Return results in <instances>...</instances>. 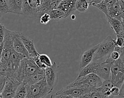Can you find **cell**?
<instances>
[{
	"label": "cell",
	"mask_w": 124,
	"mask_h": 98,
	"mask_svg": "<svg viewBox=\"0 0 124 98\" xmlns=\"http://www.w3.org/2000/svg\"><path fill=\"white\" fill-rule=\"evenodd\" d=\"M32 59L33 60V61H34V62L35 63V64H36V65L39 68H40V69H41L42 70H45L47 67L45 65H44L43 63L41 62V61H40V60L39 59L38 56L36 57L33 58Z\"/></svg>",
	"instance_id": "f1b7e54d"
},
{
	"label": "cell",
	"mask_w": 124,
	"mask_h": 98,
	"mask_svg": "<svg viewBox=\"0 0 124 98\" xmlns=\"http://www.w3.org/2000/svg\"><path fill=\"white\" fill-rule=\"evenodd\" d=\"M111 95L114 97L119 96L120 94V88L116 86H113L110 89Z\"/></svg>",
	"instance_id": "f546056e"
},
{
	"label": "cell",
	"mask_w": 124,
	"mask_h": 98,
	"mask_svg": "<svg viewBox=\"0 0 124 98\" xmlns=\"http://www.w3.org/2000/svg\"><path fill=\"white\" fill-rule=\"evenodd\" d=\"M90 4L87 0H77L75 3L76 10L80 12H84L89 9Z\"/></svg>",
	"instance_id": "7402d4cb"
},
{
	"label": "cell",
	"mask_w": 124,
	"mask_h": 98,
	"mask_svg": "<svg viewBox=\"0 0 124 98\" xmlns=\"http://www.w3.org/2000/svg\"><path fill=\"white\" fill-rule=\"evenodd\" d=\"M41 4V0H24L22 15L30 18H40Z\"/></svg>",
	"instance_id": "5b68a950"
},
{
	"label": "cell",
	"mask_w": 124,
	"mask_h": 98,
	"mask_svg": "<svg viewBox=\"0 0 124 98\" xmlns=\"http://www.w3.org/2000/svg\"><path fill=\"white\" fill-rule=\"evenodd\" d=\"M40 21L42 24L46 25L51 21V18L48 12H46L43 14L40 17Z\"/></svg>",
	"instance_id": "4316f807"
},
{
	"label": "cell",
	"mask_w": 124,
	"mask_h": 98,
	"mask_svg": "<svg viewBox=\"0 0 124 98\" xmlns=\"http://www.w3.org/2000/svg\"><path fill=\"white\" fill-rule=\"evenodd\" d=\"M104 0H91L90 2V5H92V6H94L95 4L102 1H103Z\"/></svg>",
	"instance_id": "8d00e7d4"
},
{
	"label": "cell",
	"mask_w": 124,
	"mask_h": 98,
	"mask_svg": "<svg viewBox=\"0 0 124 98\" xmlns=\"http://www.w3.org/2000/svg\"><path fill=\"white\" fill-rule=\"evenodd\" d=\"M27 95V85L21 83L18 86L14 97V98H25Z\"/></svg>",
	"instance_id": "44dd1931"
},
{
	"label": "cell",
	"mask_w": 124,
	"mask_h": 98,
	"mask_svg": "<svg viewBox=\"0 0 124 98\" xmlns=\"http://www.w3.org/2000/svg\"><path fill=\"white\" fill-rule=\"evenodd\" d=\"M5 27L3 25V24L0 22V43H2L3 42Z\"/></svg>",
	"instance_id": "1f68e13d"
},
{
	"label": "cell",
	"mask_w": 124,
	"mask_h": 98,
	"mask_svg": "<svg viewBox=\"0 0 124 98\" xmlns=\"http://www.w3.org/2000/svg\"><path fill=\"white\" fill-rule=\"evenodd\" d=\"M75 3L76 2L72 0H62L57 8L62 10L67 17L76 10Z\"/></svg>",
	"instance_id": "2e32d148"
},
{
	"label": "cell",
	"mask_w": 124,
	"mask_h": 98,
	"mask_svg": "<svg viewBox=\"0 0 124 98\" xmlns=\"http://www.w3.org/2000/svg\"><path fill=\"white\" fill-rule=\"evenodd\" d=\"M107 21L117 35L120 34L123 29V24L119 20L108 16H106Z\"/></svg>",
	"instance_id": "e0dca14e"
},
{
	"label": "cell",
	"mask_w": 124,
	"mask_h": 98,
	"mask_svg": "<svg viewBox=\"0 0 124 98\" xmlns=\"http://www.w3.org/2000/svg\"><path fill=\"white\" fill-rule=\"evenodd\" d=\"M124 73V64L120 59L115 61L112 64L110 67L111 80H112L119 72Z\"/></svg>",
	"instance_id": "d6986e66"
},
{
	"label": "cell",
	"mask_w": 124,
	"mask_h": 98,
	"mask_svg": "<svg viewBox=\"0 0 124 98\" xmlns=\"http://www.w3.org/2000/svg\"><path fill=\"white\" fill-rule=\"evenodd\" d=\"M115 40L110 36H108L102 42L99 43L93 61L100 60L104 61L108 58L114 49Z\"/></svg>",
	"instance_id": "7a4b0ae2"
},
{
	"label": "cell",
	"mask_w": 124,
	"mask_h": 98,
	"mask_svg": "<svg viewBox=\"0 0 124 98\" xmlns=\"http://www.w3.org/2000/svg\"><path fill=\"white\" fill-rule=\"evenodd\" d=\"M120 59H121L122 62L124 64V47L122 48L121 50L120 51Z\"/></svg>",
	"instance_id": "d590c367"
},
{
	"label": "cell",
	"mask_w": 124,
	"mask_h": 98,
	"mask_svg": "<svg viewBox=\"0 0 124 98\" xmlns=\"http://www.w3.org/2000/svg\"><path fill=\"white\" fill-rule=\"evenodd\" d=\"M123 93H124V81L120 88V94H122Z\"/></svg>",
	"instance_id": "f35d334b"
},
{
	"label": "cell",
	"mask_w": 124,
	"mask_h": 98,
	"mask_svg": "<svg viewBox=\"0 0 124 98\" xmlns=\"http://www.w3.org/2000/svg\"><path fill=\"white\" fill-rule=\"evenodd\" d=\"M73 0V1H75V2H76V1H77V0Z\"/></svg>",
	"instance_id": "60d3db41"
},
{
	"label": "cell",
	"mask_w": 124,
	"mask_h": 98,
	"mask_svg": "<svg viewBox=\"0 0 124 98\" xmlns=\"http://www.w3.org/2000/svg\"><path fill=\"white\" fill-rule=\"evenodd\" d=\"M113 61H116L120 59V53L115 50H114L110 54L109 56Z\"/></svg>",
	"instance_id": "d6a6232c"
},
{
	"label": "cell",
	"mask_w": 124,
	"mask_h": 98,
	"mask_svg": "<svg viewBox=\"0 0 124 98\" xmlns=\"http://www.w3.org/2000/svg\"><path fill=\"white\" fill-rule=\"evenodd\" d=\"M20 83L14 76L6 77L5 83L1 96L2 98H14Z\"/></svg>",
	"instance_id": "ba28073f"
},
{
	"label": "cell",
	"mask_w": 124,
	"mask_h": 98,
	"mask_svg": "<svg viewBox=\"0 0 124 98\" xmlns=\"http://www.w3.org/2000/svg\"><path fill=\"white\" fill-rule=\"evenodd\" d=\"M111 81L114 86H116L121 88L124 81V73L121 72H119Z\"/></svg>",
	"instance_id": "cb8c5ba5"
},
{
	"label": "cell",
	"mask_w": 124,
	"mask_h": 98,
	"mask_svg": "<svg viewBox=\"0 0 124 98\" xmlns=\"http://www.w3.org/2000/svg\"><path fill=\"white\" fill-rule=\"evenodd\" d=\"M47 12L50 16L51 21H56L66 18V15L64 12L59 8L52 9Z\"/></svg>",
	"instance_id": "ffe728a7"
},
{
	"label": "cell",
	"mask_w": 124,
	"mask_h": 98,
	"mask_svg": "<svg viewBox=\"0 0 124 98\" xmlns=\"http://www.w3.org/2000/svg\"><path fill=\"white\" fill-rule=\"evenodd\" d=\"M59 66L53 62L51 66L47 67L44 70L45 77L49 88L52 91L57 85L58 79Z\"/></svg>",
	"instance_id": "30bf717a"
},
{
	"label": "cell",
	"mask_w": 124,
	"mask_h": 98,
	"mask_svg": "<svg viewBox=\"0 0 124 98\" xmlns=\"http://www.w3.org/2000/svg\"><path fill=\"white\" fill-rule=\"evenodd\" d=\"M115 46L118 47H124V38L120 36H117L116 39L115 40Z\"/></svg>",
	"instance_id": "83f0119b"
},
{
	"label": "cell",
	"mask_w": 124,
	"mask_h": 98,
	"mask_svg": "<svg viewBox=\"0 0 124 98\" xmlns=\"http://www.w3.org/2000/svg\"><path fill=\"white\" fill-rule=\"evenodd\" d=\"M114 61L109 57L104 61L98 63L94 74L99 76L103 81L111 80L110 67Z\"/></svg>",
	"instance_id": "9c48e42d"
},
{
	"label": "cell",
	"mask_w": 124,
	"mask_h": 98,
	"mask_svg": "<svg viewBox=\"0 0 124 98\" xmlns=\"http://www.w3.org/2000/svg\"><path fill=\"white\" fill-rule=\"evenodd\" d=\"M119 3L121 11V22L124 24V1L123 0H119Z\"/></svg>",
	"instance_id": "4dcf8cb0"
},
{
	"label": "cell",
	"mask_w": 124,
	"mask_h": 98,
	"mask_svg": "<svg viewBox=\"0 0 124 98\" xmlns=\"http://www.w3.org/2000/svg\"><path fill=\"white\" fill-rule=\"evenodd\" d=\"M94 89L85 86H77L69 87L65 86L57 91L56 94H63L70 96L73 98H78L89 93Z\"/></svg>",
	"instance_id": "52a82bcc"
},
{
	"label": "cell",
	"mask_w": 124,
	"mask_h": 98,
	"mask_svg": "<svg viewBox=\"0 0 124 98\" xmlns=\"http://www.w3.org/2000/svg\"></svg>",
	"instance_id": "ee69618b"
},
{
	"label": "cell",
	"mask_w": 124,
	"mask_h": 98,
	"mask_svg": "<svg viewBox=\"0 0 124 98\" xmlns=\"http://www.w3.org/2000/svg\"><path fill=\"white\" fill-rule=\"evenodd\" d=\"M98 46L99 44L86 50L82 53L79 63V70L84 68L93 61L94 53Z\"/></svg>",
	"instance_id": "7c38bea8"
},
{
	"label": "cell",
	"mask_w": 124,
	"mask_h": 98,
	"mask_svg": "<svg viewBox=\"0 0 124 98\" xmlns=\"http://www.w3.org/2000/svg\"><path fill=\"white\" fill-rule=\"evenodd\" d=\"M40 61L46 67L51 66L52 65V61L49 57L46 54H41L38 55Z\"/></svg>",
	"instance_id": "d4e9b609"
},
{
	"label": "cell",
	"mask_w": 124,
	"mask_h": 98,
	"mask_svg": "<svg viewBox=\"0 0 124 98\" xmlns=\"http://www.w3.org/2000/svg\"><path fill=\"white\" fill-rule=\"evenodd\" d=\"M52 91L45 77L37 83L27 85V95L25 98H45Z\"/></svg>",
	"instance_id": "3957f363"
},
{
	"label": "cell",
	"mask_w": 124,
	"mask_h": 98,
	"mask_svg": "<svg viewBox=\"0 0 124 98\" xmlns=\"http://www.w3.org/2000/svg\"><path fill=\"white\" fill-rule=\"evenodd\" d=\"M53 98H74L73 97L63 94H56Z\"/></svg>",
	"instance_id": "e575fe53"
},
{
	"label": "cell",
	"mask_w": 124,
	"mask_h": 98,
	"mask_svg": "<svg viewBox=\"0 0 124 98\" xmlns=\"http://www.w3.org/2000/svg\"></svg>",
	"instance_id": "7bdbcfd3"
},
{
	"label": "cell",
	"mask_w": 124,
	"mask_h": 98,
	"mask_svg": "<svg viewBox=\"0 0 124 98\" xmlns=\"http://www.w3.org/2000/svg\"><path fill=\"white\" fill-rule=\"evenodd\" d=\"M102 83L103 80L96 74L92 73L85 76L77 77L75 81L68 84L66 87H69L77 86H85L95 88L100 86Z\"/></svg>",
	"instance_id": "277c9868"
},
{
	"label": "cell",
	"mask_w": 124,
	"mask_h": 98,
	"mask_svg": "<svg viewBox=\"0 0 124 98\" xmlns=\"http://www.w3.org/2000/svg\"><path fill=\"white\" fill-rule=\"evenodd\" d=\"M123 1H124V0H123Z\"/></svg>",
	"instance_id": "b9f144b4"
},
{
	"label": "cell",
	"mask_w": 124,
	"mask_h": 98,
	"mask_svg": "<svg viewBox=\"0 0 124 98\" xmlns=\"http://www.w3.org/2000/svg\"><path fill=\"white\" fill-rule=\"evenodd\" d=\"M20 32L14 31L13 35V48L15 51L22 54L26 57H29L28 53L19 36Z\"/></svg>",
	"instance_id": "4fadbf2b"
},
{
	"label": "cell",
	"mask_w": 124,
	"mask_h": 98,
	"mask_svg": "<svg viewBox=\"0 0 124 98\" xmlns=\"http://www.w3.org/2000/svg\"><path fill=\"white\" fill-rule=\"evenodd\" d=\"M114 98H120L119 97V96H117V97H114Z\"/></svg>",
	"instance_id": "ab89813d"
},
{
	"label": "cell",
	"mask_w": 124,
	"mask_h": 98,
	"mask_svg": "<svg viewBox=\"0 0 124 98\" xmlns=\"http://www.w3.org/2000/svg\"><path fill=\"white\" fill-rule=\"evenodd\" d=\"M19 36L24 47L28 53L29 57L33 58L38 56L39 54L36 49L33 43V41L21 33H19Z\"/></svg>",
	"instance_id": "8fae6325"
},
{
	"label": "cell",
	"mask_w": 124,
	"mask_h": 98,
	"mask_svg": "<svg viewBox=\"0 0 124 98\" xmlns=\"http://www.w3.org/2000/svg\"><path fill=\"white\" fill-rule=\"evenodd\" d=\"M106 16H108L117 19L121 21V11L119 0L111 6L107 8V13Z\"/></svg>",
	"instance_id": "ac0fdd59"
},
{
	"label": "cell",
	"mask_w": 124,
	"mask_h": 98,
	"mask_svg": "<svg viewBox=\"0 0 124 98\" xmlns=\"http://www.w3.org/2000/svg\"><path fill=\"white\" fill-rule=\"evenodd\" d=\"M14 31L5 28L4 38L2 42L3 49L0 62L5 64L9 61L14 50L13 48V35Z\"/></svg>",
	"instance_id": "8992f818"
},
{
	"label": "cell",
	"mask_w": 124,
	"mask_h": 98,
	"mask_svg": "<svg viewBox=\"0 0 124 98\" xmlns=\"http://www.w3.org/2000/svg\"><path fill=\"white\" fill-rule=\"evenodd\" d=\"M2 49H3L2 43H0V60H1V54H2Z\"/></svg>",
	"instance_id": "74e56055"
},
{
	"label": "cell",
	"mask_w": 124,
	"mask_h": 98,
	"mask_svg": "<svg viewBox=\"0 0 124 98\" xmlns=\"http://www.w3.org/2000/svg\"><path fill=\"white\" fill-rule=\"evenodd\" d=\"M62 0H41V4L40 9L41 15L50 10L58 8Z\"/></svg>",
	"instance_id": "5bb4252c"
},
{
	"label": "cell",
	"mask_w": 124,
	"mask_h": 98,
	"mask_svg": "<svg viewBox=\"0 0 124 98\" xmlns=\"http://www.w3.org/2000/svg\"><path fill=\"white\" fill-rule=\"evenodd\" d=\"M9 13L22 15L24 0H6Z\"/></svg>",
	"instance_id": "9a60e30c"
},
{
	"label": "cell",
	"mask_w": 124,
	"mask_h": 98,
	"mask_svg": "<svg viewBox=\"0 0 124 98\" xmlns=\"http://www.w3.org/2000/svg\"><path fill=\"white\" fill-rule=\"evenodd\" d=\"M14 76L20 83L30 85L45 78L44 70L39 68L32 58L26 57L21 61Z\"/></svg>",
	"instance_id": "6da1fadb"
},
{
	"label": "cell",
	"mask_w": 124,
	"mask_h": 98,
	"mask_svg": "<svg viewBox=\"0 0 124 98\" xmlns=\"http://www.w3.org/2000/svg\"><path fill=\"white\" fill-rule=\"evenodd\" d=\"M75 98H106L103 93L98 90L97 88H94L93 91L90 92L89 93Z\"/></svg>",
	"instance_id": "603a6c76"
},
{
	"label": "cell",
	"mask_w": 124,
	"mask_h": 98,
	"mask_svg": "<svg viewBox=\"0 0 124 98\" xmlns=\"http://www.w3.org/2000/svg\"><path fill=\"white\" fill-rule=\"evenodd\" d=\"M6 77L4 76H0V98H1V93L3 89L5 83Z\"/></svg>",
	"instance_id": "836d02e7"
},
{
	"label": "cell",
	"mask_w": 124,
	"mask_h": 98,
	"mask_svg": "<svg viewBox=\"0 0 124 98\" xmlns=\"http://www.w3.org/2000/svg\"><path fill=\"white\" fill-rule=\"evenodd\" d=\"M9 13V9L6 0H0V18Z\"/></svg>",
	"instance_id": "484cf974"
}]
</instances>
